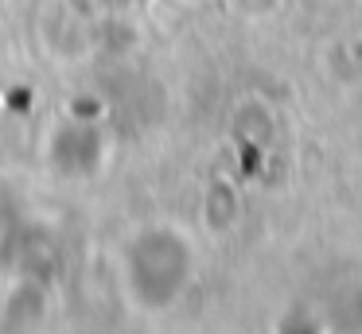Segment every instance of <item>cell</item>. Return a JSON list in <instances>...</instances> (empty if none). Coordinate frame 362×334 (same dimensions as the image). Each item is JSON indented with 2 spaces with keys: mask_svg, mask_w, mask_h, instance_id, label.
<instances>
[{
  "mask_svg": "<svg viewBox=\"0 0 362 334\" xmlns=\"http://www.w3.org/2000/svg\"><path fill=\"white\" fill-rule=\"evenodd\" d=\"M0 315H4V323H8V326H40V323H47V315H51L47 287H43V284H32V280L8 287Z\"/></svg>",
  "mask_w": 362,
  "mask_h": 334,
  "instance_id": "cell-1",
  "label": "cell"
}]
</instances>
